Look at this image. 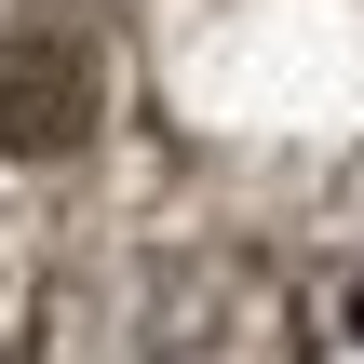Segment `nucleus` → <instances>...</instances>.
Instances as JSON below:
<instances>
[{"label": "nucleus", "mask_w": 364, "mask_h": 364, "mask_svg": "<svg viewBox=\"0 0 364 364\" xmlns=\"http://www.w3.org/2000/svg\"><path fill=\"white\" fill-rule=\"evenodd\" d=\"M95 135V54L68 27H0V149H81Z\"/></svg>", "instance_id": "f257e3e1"}]
</instances>
